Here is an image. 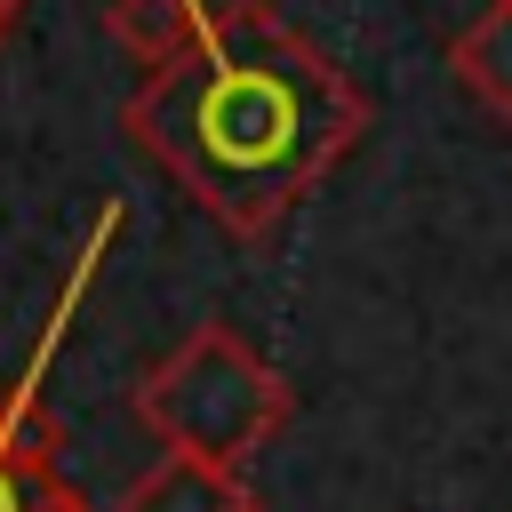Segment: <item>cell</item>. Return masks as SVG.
<instances>
[{"instance_id":"cell-8","label":"cell","mask_w":512,"mask_h":512,"mask_svg":"<svg viewBox=\"0 0 512 512\" xmlns=\"http://www.w3.org/2000/svg\"><path fill=\"white\" fill-rule=\"evenodd\" d=\"M16 8H24V0H0V24H8V16H16Z\"/></svg>"},{"instance_id":"cell-1","label":"cell","mask_w":512,"mask_h":512,"mask_svg":"<svg viewBox=\"0 0 512 512\" xmlns=\"http://www.w3.org/2000/svg\"><path fill=\"white\" fill-rule=\"evenodd\" d=\"M360 120V88L272 0L216 8L120 112V128L240 240H264L352 152Z\"/></svg>"},{"instance_id":"cell-5","label":"cell","mask_w":512,"mask_h":512,"mask_svg":"<svg viewBox=\"0 0 512 512\" xmlns=\"http://www.w3.org/2000/svg\"><path fill=\"white\" fill-rule=\"evenodd\" d=\"M448 64H456V80H464L496 120H512V0H496V8L456 40Z\"/></svg>"},{"instance_id":"cell-6","label":"cell","mask_w":512,"mask_h":512,"mask_svg":"<svg viewBox=\"0 0 512 512\" xmlns=\"http://www.w3.org/2000/svg\"><path fill=\"white\" fill-rule=\"evenodd\" d=\"M64 480V464H40L8 440V408H0V512H40V496Z\"/></svg>"},{"instance_id":"cell-2","label":"cell","mask_w":512,"mask_h":512,"mask_svg":"<svg viewBox=\"0 0 512 512\" xmlns=\"http://www.w3.org/2000/svg\"><path fill=\"white\" fill-rule=\"evenodd\" d=\"M288 376L248 352L224 320H200L144 384H136V416L160 448L208 456V464H248L256 448H272V432L288 424Z\"/></svg>"},{"instance_id":"cell-3","label":"cell","mask_w":512,"mask_h":512,"mask_svg":"<svg viewBox=\"0 0 512 512\" xmlns=\"http://www.w3.org/2000/svg\"><path fill=\"white\" fill-rule=\"evenodd\" d=\"M120 512H256V496H248V480H240L232 464H208V456L168 448V456L120 496Z\"/></svg>"},{"instance_id":"cell-7","label":"cell","mask_w":512,"mask_h":512,"mask_svg":"<svg viewBox=\"0 0 512 512\" xmlns=\"http://www.w3.org/2000/svg\"><path fill=\"white\" fill-rule=\"evenodd\" d=\"M40 512H96V504H88V496H80V488H72V480H56V488H48V496H40Z\"/></svg>"},{"instance_id":"cell-4","label":"cell","mask_w":512,"mask_h":512,"mask_svg":"<svg viewBox=\"0 0 512 512\" xmlns=\"http://www.w3.org/2000/svg\"><path fill=\"white\" fill-rule=\"evenodd\" d=\"M200 32H208V16H200L192 0H112V40H120L144 72H160L168 56H184Z\"/></svg>"}]
</instances>
